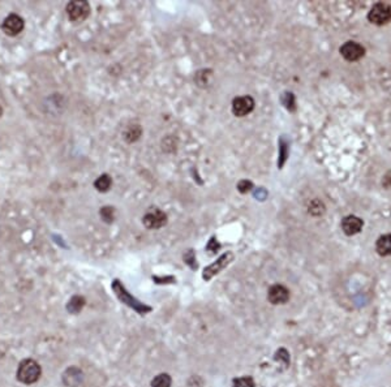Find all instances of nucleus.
Listing matches in <instances>:
<instances>
[{
  "label": "nucleus",
  "mask_w": 391,
  "mask_h": 387,
  "mask_svg": "<svg viewBox=\"0 0 391 387\" xmlns=\"http://www.w3.org/2000/svg\"><path fill=\"white\" fill-rule=\"evenodd\" d=\"M254 379L250 375H244L240 378H235L232 382V387H254Z\"/></svg>",
  "instance_id": "a211bd4d"
},
{
  "label": "nucleus",
  "mask_w": 391,
  "mask_h": 387,
  "mask_svg": "<svg viewBox=\"0 0 391 387\" xmlns=\"http://www.w3.org/2000/svg\"><path fill=\"white\" fill-rule=\"evenodd\" d=\"M153 280L157 283V284H172L176 281V279L173 276H166V278H159V276H153Z\"/></svg>",
  "instance_id": "a878e982"
},
{
  "label": "nucleus",
  "mask_w": 391,
  "mask_h": 387,
  "mask_svg": "<svg viewBox=\"0 0 391 387\" xmlns=\"http://www.w3.org/2000/svg\"><path fill=\"white\" fill-rule=\"evenodd\" d=\"M362 226H364L362 219H360L359 217H355V215H347L342 221V230L347 236H353V235L359 234Z\"/></svg>",
  "instance_id": "9b49d317"
},
{
  "label": "nucleus",
  "mask_w": 391,
  "mask_h": 387,
  "mask_svg": "<svg viewBox=\"0 0 391 387\" xmlns=\"http://www.w3.org/2000/svg\"><path fill=\"white\" fill-rule=\"evenodd\" d=\"M375 252L382 257L391 256V234L378 237V240L375 241Z\"/></svg>",
  "instance_id": "ddd939ff"
},
{
  "label": "nucleus",
  "mask_w": 391,
  "mask_h": 387,
  "mask_svg": "<svg viewBox=\"0 0 391 387\" xmlns=\"http://www.w3.org/2000/svg\"><path fill=\"white\" fill-rule=\"evenodd\" d=\"M309 213L312 215H322L325 213V206L320 200H313L309 204Z\"/></svg>",
  "instance_id": "aec40b11"
},
{
  "label": "nucleus",
  "mask_w": 391,
  "mask_h": 387,
  "mask_svg": "<svg viewBox=\"0 0 391 387\" xmlns=\"http://www.w3.org/2000/svg\"><path fill=\"white\" fill-rule=\"evenodd\" d=\"M219 248H221V245H219L218 240H217L215 237H212V239H210V241L208 243V245H206V249L212 253V254H214V253L218 252Z\"/></svg>",
  "instance_id": "393cba45"
},
{
  "label": "nucleus",
  "mask_w": 391,
  "mask_h": 387,
  "mask_svg": "<svg viewBox=\"0 0 391 387\" xmlns=\"http://www.w3.org/2000/svg\"><path fill=\"white\" fill-rule=\"evenodd\" d=\"M254 100L250 95L237 96L232 101V114L237 118H244L249 115L250 112L254 110Z\"/></svg>",
  "instance_id": "0eeeda50"
},
{
  "label": "nucleus",
  "mask_w": 391,
  "mask_h": 387,
  "mask_svg": "<svg viewBox=\"0 0 391 387\" xmlns=\"http://www.w3.org/2000/svg\"><path fill=\"white\" fill-rule=\"evenodd\" d=\"M101 217L106 223H113L115 219V209L111 206H105L101 209Z\"/></svg>",
  "instance_id": "6ab92c4d"
},
{
  "label": "nucleus",
  "mask_w": 391,
  "mask_h": 387,
  "mask_svg": "<svg viewBox=\"0 0 391 387\" xmlns=\"http://www.w3.org/2000/svg\"><path fill=\"white\" fill-rule=\"evenodd\" d=\"M85 307V299L82 296H73L67 304V311L71 314H78Z\"/></svg>",
  "instance_id": "4468645a"
},
{
  "label": "nucleus",
  "mask_w": 391,
  "mask_h": 387,
  "mask_svg": "<svg viewBox=\"0 0 391 387\" xmlns=\"http://www.w3.org/2000/svg\"><path fill=\"white\" fill-rule=\"evenodd\" d=\"M63 381L67 386L77 387L82 381V371L77 368H69L63 375Z\"/></svg>",
  "instance_id": "f8f14e48"
},
{
  "label": "nucleus",
  "mask_w": 391,
  "mask_h": 387,
  "mask_svg": "<svg viewBox=\"0 0 391 387\" xmlns=\"http://www.w3.org/2000/svg\"><path fill=\"white\" fill-rule=\"evenodd\" d=\"M252 189H253V182L249 181V180H240L237 182V190L243 195L250 192Z\"/></svg>",
  "instance_id": "5701e85b"
},
{
  "label": "nucleus",
  "mask_w": 391,
  "mask_h": 387,
  "mask_svg": "<svg viewBox=\"0 0 391 387\" xmlns=\"http://www.w3.org/2000/svg\"><path fill=\"white\" fill-rule=\"evenodd\" d=\"M41 366L38 362L33 358H25L20 362L19 369H17V379L24 384L36 383L41 377Z\"/></svg>",
  "instance_id": "f03ea898"
},
{
  "label": "nucleus",
  "mask_w": 391,
  "mask_h": 387,
  "mask_svg": "<svg viewBox=\"0 0 391 387\" xmlns=\"http://www.w3.org/2000/svg\"><path fill=\"white\" fill-rule=\"evenodd\" d=\"M232 261H234V253L232 252L223 253V254H222L215 262H213L212 265H209L208 267L204 269V272H202V279L206 281L212 280L215 275H218L219 272L223 271V270H225L226 267L232 262Z\"/></svg>",
  "instance_id": "7ed1b4c3"
},
{
  "label": "nucleus",
  "mask_w": 391,
  "mask_h": 387,
  "mask_svg": "<svg viewBox=\"0 0 391 387\" xmlns=\"http://www.w3.org/2000/svg\"><path fill=\"white\" fill-rule=\"evenodd\" d=\"M267 300L273 305L285 304L289 300L288 288L283 284H274L269 288L267 292Z\"/></svg>",
  "instance_id": "9d476101"
},
{
  "label": "nucleus",
  "mask_w": 391,
  "mask_h": 387,
  "mask_svg": "<svg viewBox=\"0 0 391 387\" xmlns=\"http://www.w3.org/2000/svg\"><path fill=\"white\" fill-rule=\"evenodd\" d=\"M141 132L142 131L140 125H131V127H128V129H127L124 133L125 141H127V142H135V141H137L138 138H140Z\"/></svg>",
  "instance_id": "f3484780"
},
{
  "label": "nucleus",
  "mask_w": 391,
  "mask_h": 387,
  "mask_svg": "<svg viewBox=\"0 0 391 387\" xmlns=\"http://www.w3.org/2000/svg\"><path fill=\"white\" fill-rule=\"evenodd\" d=\"M144 226L149 230H158L166 226L167 223V215L159 209H150L146 211V214L142 218Z\"/></svg>",
  "instance_id": "423d86ee"
},
{
  "label": "nucleus",
  "mask_w": 391,
  "mask_h": 387,
  "mask_svg": "<svg viewBox=\"0 0 391 387\" xmlns=\"http://www.w3.org/2000/svg\"><path fill=\"white\" fill-rule=\"evenodd\" d=\"M279 150H280V154H279V162L278 166L279 168H282L283 164H284L285 159H287V155H288V150H287V142H285L284 138L280 140V144H279Z\"/></svg>",
  "instance_id": "412c9836"
},
{
  "label": "nucleus",
  "mask_w": 391,
  "mask_h": 387,
  "mask_svg": "<svg viewBox=\"0 0 391 387\" xmlns=\"http://www.w3.org/2000/svg\"><path fill=\"white\" fill-rule=\"evenodd\" d=\"M171 384H172V378L167 373H160L151 381V387H171Z\"/></svg>",
  "instance_id": "dca6fc26"
},
{
  "label": "nucleus",
  "mask_w": 391,
  "mask_h": 387,
  "mask_svg": "<svg viewBox=\"0 0 391 387\" xmlns=\"http://www.w3.org/2000/svg\"><path fill=\"white\" fill-rule=\"evenodd\" d=\"M339 52L347 61H357L365 55V48L357 42L348 41L342 45Z\"/></svg>",
  "instance_id": "6e6552de"
},
{
  "label": "nucleus",
  "mask_w": 391,
  "mask_h": 387,
  "mask_svg": "<svg viewBox=\"0 0 391 387\" xmlns=\"http://www.w3.org/2000/svg\"><path fill=\"white\" fill-rule=\"evenodd\" d=\"M206 72H208V70H200L199 73L196 74V82L199 83V86H201V87L208 86V83H209L208 77H210L212 74H208V76L205 77Z\"/></svg>",
  "instance_id": "b1692460"
},
{
  "label": "nucleus",
  "mask_w": 391,
  "mask_h": 387,
  "mask_svg": "<svg viewBox=\"0 0 391 387\" xmlns=\"http://www.w3.org/2000/svg\"><path fill=\"white\" fill-rule=\"evenodd\" d=\"M184 261H185L186 265L189 266L192 270H197V267H199V265H197V261H196L194 252H193L192 249L188 250V252L184 254Z\"/></svg>",
  "instance_id": "4be33fe9"
},
{
  "label": "nucleus",
  "mask_w": 391,
  "mask_h": 387,
  "mask_svg": "<svg viewBox=\"0 0 391 387\" xmlns=\"http://www.w3.org/2000/svg\"><path fill=\"white\" fill-rule=\"evenodd\" d=\"M90 13V4L87 2H71L67 6L68 19L72 23H81L86 20Z\"/></svg>",
  "instance_id": "39448f33"
},
{
  "label": "nucleus",
  "mask_w": 391,
  "mask_h": 387,
  "mask_svg": "<svg viewBox=\"0 0 391 387\" xmlns=\"http://www.w3.org/2000/svg\"><path fill=\"white\" fill-rule=\"evenodd\" d=\"M111 184H113V180H111V177H110L107 173L101 175L100 177L94 181V186H95L98 192H107L110 186H111Z\"/></svg>",
  "instance_id": "2eb2a0df"
},
{
  "label": "nucleus",
  "mask_w": 391,
  "mask_h": 387,
  "mask_svg": "<svg viewBox=\"0 0 391 387\" xmlns=\"http://www.w3.org/2000/svg\"><path fill=\"white\" fill-rule=\"evenodd\" d=\"M24 20L23 17H20L19 15H10L4 19L3 24H2V29L6 33L7 35H11V37H15V35L20 34V33L24 30Z\"/></svg>",
  "instance_id": "1a4fd4ad"
},
{
  "label": "nucleus",
  "mask_w": 391,
  "mask_h": 387,
  "mask_svg": "<svg viewBox=\"0 0 391 387\" xmlns=\"http://www.w3.org/2000/svg\"><path fill=\"white\" fill-rule=\"evenodd\" d=\"M2 114H3V110H2V107H0V115H2Z\"/></svg>",
  "instance_id": "bb28decb"
},
{
  "label": "nucleus",
  "mask_w": 391,
  "mask_h": 387,
  "mask_svg": "<svg viewBox=\"0 0 391 387\" xmlns=\"http://www.w3.org/2000/svg\"><path fill=\"white\" fill-rule=\"evenodd\" d=\"M368 20L374 25H385L391 21V7L386 3H377L370 8Z\"/></svg>",
  "instance_id": "20e7f679"
},
{
  "label": "nucleus",
  "mask_w": 391,
  "mask_h": 387,
  "mask_svg": "<svg viewBox=\"0 0 391 387\" xmlns=\"http://www.w3.org/2000/svg\"><path fill=\"white\" fill-rule=\"evenodd\" d=\"M113 289L123 304H125L127 307H129L131 309L137 312L140 316H145V314L150 313V312L153 311V308L144 304V303H141L140 300H137L135 296H132V295L127 291V288L123 285L122 281L118 280V279H115V280L113 281Z\"/></svg>",
  "instance_id": "f257e3e1"
}]
</instances>
